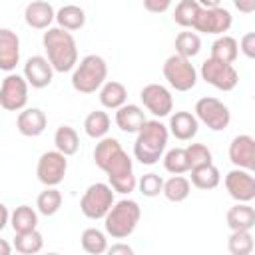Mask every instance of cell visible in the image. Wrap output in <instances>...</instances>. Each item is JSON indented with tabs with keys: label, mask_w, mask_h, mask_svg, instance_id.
<instances>
[{
	"label": "cell",
	"mask_w": 255,
	"mask_h": 255,
	"mask_svg": "<svg viewBox=\"0 0 255 255\" xmlns=\"http://www.w3.org/2000/svg\"><path fill=\"white\" fill-rule=\"evenodd\" d=\"M94 161L96 165L108 175L110 185L118 193H131L137 187V179L133 175L131 157L124 151L122 143L116 137L104 135L94 147Z\"/></svg>",
	"instance_id": "cell-1"
},
{
	"label": "cell",
	"mask_w": 255,
	"mask_h": 255,
	"mask_svg": "<svg viewBox=\"0 0 255 255\" xmlns=\"http://www.w3.org/2000/svg\"><path fill=\"white\" fill-rule=\"evenodd\" d=\"M42 46L46 50V58L52 64L54 72H70L76 68L78 64V44L74 40V36L56 26V28H46L44 36H42Z\"/></svg>",
	"instance_id": "cell-2"
},
{
	"label": "cell",
	"mask_w": 255,
	"mask_h": 255,
	"mask_svg": "<svg viewBox=\"0 0 255 255\" xmlns=\"http://www.w3.org/2000/svg\"><path fill=\"white\" fill-rule=\"evenodd\" d=\"M167 137H169L167 126H163L159 120H145L143 126L137 129V135L133 141L135 159L143 165L157 163L165 151Z\"/></svg>",
	"instance_id": "cell-3"
},
{
	"label": "cell",
	"mask_w": 255,
	"mask_h": 255,
	"mask_svg": "<svg viewBox=\"0 0 255 255\" xmlns=\"http://www.w3.org/2000/svg\"><path fill=\"white\" fill-rule=\"evenodd\" d=\"M141 217V207L133 199H120L114 201L110 211L104 215V227L106 233L112 239H126L129 237Z\"/></svg>",
	"instance_id": "cell-4"
},
{
	"label": "cell",
	"mask_w": 255,
	"mask_h": 255,
	"mask_svg": "<svg viewBox=\"0 0 255 255\" xmlns=\"http://www.w3.org/2000/svg\"><path fill=\"white\" fill-rule=\"evenodd\" d=\"M108 78V64L98 54H88L72 72V88L80 94H94Z\"/></svg>",
	"instance_id": "cell-5"
},
{
	"label": "cell",
	"mask_w": 255,
	"mask_h": 255,
	"mask_svg": "<svg viewBox=\"0 0 255 255\" xmlns=\"http://www.w3.org/2000/svg\"><path fill=\"white\" fill-rule=\"evenodd\" d=\"M114 189L110 183H102V181H96L92 183L82 199H80V211L88 217V219H104V215L110 211V207L114 205Z\"/></svg>",
	"instance_id": "cell-6"
},
{
	"label": "cell",
	"mask_w": 255,
	"mask_h": 255,
	"mask_svg": "<svg viewBox=\"0 0 255 255\" xmlns=\"http://www.w3.org/2000/svg\"><path fill=\"white\" fill-rule=\"evenodd\" d=\"M163 78L173 90L189 92L197 84V70L193 68L189 58L173 54L163 62Z\"/></svg>",
	"instance_id": "cell-7"
},
{
	"label": "cell",
	"mask_w": 255,
	"mask_h": 255,
	"mask_svg": "<svg viewBox=\"0 0 255 255\" xmlns=\"http://www.w3.org/2000/svg\"><path fill=\"white\" fill-rule=\"evenodd\" d=\"M197 122H201L203 126H207L209 129L213 131H221L229 126L231 122V112L229 108L217 100V98H211V96H205V98H199L197 104H195V114Z\"/></svg>",
	"instance_id": "cell-8"
},
{
	"label": "cell",
	"mask_w": 255,
	"mask_h": 255,
	"mask_svg": "<svg viewBox=\"0 0 255 255\" xmlns=\"http://www.w3.org/2000/svg\"><path fill=\"white\" fill-rule=\"evenodd\" d=\"M199 74L209 86H213V88H217L221 92H231L239 82V74H237L233 64L215 60L211 56L201 64Z\"/></svg>",
	"instance_id": "cell-9"
},
{
	"label": "cell",
	"mask_w": 255,
	"mask_h": 255,
	"mask_svg": "<svg viewBox=\"0 0 255 255\" xmlns=\"http://www.w3.org/2000/svg\"><path fill=\"white\" fill-rule=\"evenodd\" d=\"M66 171H68V159L58 149L44 151L36 165V175H38L40 183H44L46 187L60 185L66 177Z\"/></svg>",
	"instance_id": "cell-10"
},
{
	"label": "cell",
	"mask_w": 255,
	"mask_h": 255,
	"mask_svg": "<svg viewBox=\"0 0 255 255\" xmlns=\"http://www.w3.org/2000/svg\"><path fill=\"white\" fill-rule=\"evenodd\" d=\"M28 102V82L20 74H8L0 84V108L8 112L24 110Z\"/></svg>",
	"instance_id": "cell-11"
},
{
	"label": "cell",
	"mask_w": 255,
	"mask_h": 255,
	"mask_svg": "<svg viewBox=\"0 0 255 255\" xmlns=\"http://www.w3.org/2000/svg\"><path fill=\"white\" fill-rule=\"evenodd\" d=\"M231 24H233V16L227 8H223V6L201 8L195 18L193 30L203 32V34H223L231 28Z\"/></svg>",
	"instance_id": "cell-12"
},
{
	"label": "cell",
	"mask_w": 255,
	"mask_h": 255,
	"mask_svg": "<svg viewBox=\"0 0 255 255\" xmlns=\"http://www.w3.org/2000/svg\"><path fill=\"white\" fill-rule=\"evenodd\" d=\"M139 98L143 102V108L151 112L155 118H165L173 112V98L171 92L161 84H147L141 88Z\"/></svg>",
	"instance_id": "cell-13"
},
{
	"label": "cell",
	"mask_w": 255,
	"mask_h": 255,
	"mask_svg": "<svg viewBox=\"0 0 255 255\" xmlns=\"http://www.w3.org/2000/svg\"><path fill=\"white\" fill-rule=\"evenodd\" d=\"M225 189L235 201L249 203L255 199V177L251 171L235 167L225 175Z\"/></svg>",
	"instance_id": "cell-14"
},
{
	"label": "cell",
	"mask_w": 255,
	"mask_h": 255,
	"mask_svg": "<svg viewBox=\"0 0 255 255\" xmlns=\"http://www.w3.org/2000/svg\"><path fill=\"white\" fill-rule=\"evenodd\" d=\"M229 159L235 167L253 171L255 169V139L249 133L235 135L229 143Z\"/></svg>",
	"instance_id": "cell-15"
},
{
	"label": "cell",
	"mask_w": 255,
	"mask_h": 255,
	"mask_svg": "<svg viewBox=\"0 0 255 255\" xmlns=\"http://www.w3.org/2000/svg\"><path fill=\"white\" fill-rule=\"evenodd\" d=\"M24 78H26L28 86H32L36 90H42V88L52 84L54 68L48 62V58H44V56H30L26 60V64H24Z\"/></svg>",
	"instance_id": "cell-16"
},
{
	"label": "cell",
	"mask_w": 255,
	"mask_h": 255,
	"mask_svg": "<svg viewBox=\"0 0 255 255\" xmlns=\"http://www.w3.org/2000/svg\"><path fill=\"white\" fill-rule=\"evenodd\" d=\"M20 62V38L10 28H0V70L12 72Z\"/></svg>",
	"instance_id": "cell-17"
},
{
	"label": "cell",
	"mask_w": 255,
	"mask_h": 255,
	"mask_svg": "<svg viewBox=\"0 0 255 255\" xmlns=\"http://www.w3.org/2000/svg\"><path fill=\"white\" fill-rule=\"evenodd\" d=\"M46 126L48 118L40 108H24L16 118V128L26 137H38L40 133H44Z\"/></svg>",
	"instance_id": "cell-18"
},
{
	"label": "cell",
	"mask_w": 255,
	"mask_h": 255,
	"mask_svg": "<svg viewBox=\"0 0 255 255\" xmlns=\"http://www.w3.org/2000/svg\"><path fill=\"white\" fill-rule=\"evenodd\" d=\"M24 20L34 30H46L56 20V10L46 0H32L24 10Z\"/></svg>",
	"instance_id": "cell-19"
},
{
	"label": "cell",
	"mask_w": 255,
	"mask_h": 255,
	"mask_svg": "<svg viewBox=\"0 0 255 255\" xmlns=\"http://www.w3.org/2000/svg\"><path fill=\"white\" fill-rule=\"evenodd\" d=\"M169 133L179 141H189L197 135L199 122L191 112H175L169 116Z\"/></svg>",
	"instance_id": "cell-20"
},
{
	"label": "cell",
	"mask_w": 255,
	"mask_h": 255,
	"mask_svg": "<svg viewBox=\"0 0 255 255\" xmlns=\"http://www.w3.org/2000/svg\"><path fill=\"white\" fill-rule=\"evenodd\" d=\"M143 122H145V114L135 104H124L116 110V126L126 133H137Z\"/></svg>",
	"instance_id": "cell-21"
},
{
	"label": "cell",
	"mask_w": 255,
	"mask_h": 255,
	"mask_svg": "<svg viewBox=\"0 0 255 255\" xmlns=\"http://www.w3.org/2000/svg\"><path fill=\"white\" fill-rule=\"evenodd\" d=\"M225 221H227V227L231 231H235V229H253L255 227V209L249 203L237 201L233 207L227 209Z\"/></svg>",
	"instance_id": "cell-22"
},
{
	"label": "cell",
	"mask_w": 255,
	"mask_h": 255,
	"mask_svg": "<svg viewBox=\"0 0 255 255\" xmlns=\"http://www.w3.org/2000/svg\"><path fill=\"white\" fill-rule=\"evenodd\" d=\"M128 100V88L122 82L108 80L100 88V104L108 110H118Z\"/></svg>",
	"instance_id": "cell-23"
},
{
	"label": "cell",
	"mask_w": 255,
	"mask_h": 255,
	"mask_svg": "<svg viewBox=\"0 0 255 255\" xmlns=\"http://www.w3.org/2000/svg\"><path fill=\"white\" fill-rule=\"evenodd\" d=\"M189 171H191V179H189L191 185L197 187V189H203V191L215 189L219 185V181H221V173L213 165V161L211 163H203V165H195Z\"/></svg>",
	"instance_id": "cell-24"
},
{
	"label": "cell",
	"mask_w": 255,
	"mask_h": 255,
	"mask_svg": "<svg viewBox=\"0 0 255 255\" xmlns=\"http://www.w3.org/2000/svg\"><path fill=\"white\" fill-rule=\"evenodd\" d=\"M56 22L60 28H64L68 32L80 30L86 24V12L76 4H66L56 12Z\"/></svg>",
	"instance_id": "cell-25"
},
{
	"label": "cell",
	"mask_w": 255,
	"mask_h": 255,
	"mask_svg": "<svg viewBox=\"0 0 255 255\" xmlns=\"http://www.w3.org/2000/svg\"><path fill=\"white\" fill-rule=\"evenodd\" d=\"M161 193L165 195L167 201H173V203H181L189 197L191 193V181L187 177H183L181 173L177 175H171L167 181H163V189Z\"/></svg>",
	"instance_id": "cell-26"
},
{
	"label": "cell",
	"mask_w": 255,
	"mask_h": 255,
	"mask_svg": "<svg viewBox=\"0 0 255 255\" xmlns=\"http://www.w3.org/2000/svg\"><path fill=\"white\" fill-rule=\"evenodd\" d=\"M110 124H112V120H110L108 112H104V110H94V112H90V114L86 116V120H84V131H86L92 139H102L104 135H108Z\"/></svg>",
	"instance_id": "cell-27"
},
{
	"label": "cell",
	"mask_w": 255,
	"mask_h": 255,
	"mask_svg": "<svg viewBox=\"0 0 255 255\" xmlns=\"http://www.w3.org/2000/svg\"><path fill=\"white\" fill-rule=\"evenodd\" d=\"M10 225H12L14 233H24V231L36 229L38 227V213H36V209H32L30 205H18L10 213Z\"/></svg>",
	"instance_id": "cell-28"
},
{
	"label": "cell",
	"mask_w": 255,
	"mask_h": 255,
	"mask_svg": "<svg viewBox=\"0 0 255 255\" xmlns=\"http://www.w3.org/2000/svg\"><path fill=\"white\" fill-rule=\"evenodd\" d=\"M239 56V46H237V40L233 36H227V34H221L213 44H211V58L215 60H221V62H227V64H233Z\"/></svg>",
	"instance_id": "cell-29"
},
{
	"label": "cell",
	"mask_w": 255,
	"mask_h": 255,
	"mask_svg": "<svg viewBox=\"0 0 255 255\" xmlns=\"http://www.w3.org/2000/svg\"><path fill=\"white\" fill-rule=\"evenodd\" d=\"M54 145L58 151H62L66 157L74 155L80 147V135L72 126H60L54 133Z\"/></svg>",
	"instance_id": "cell-30"
},
{
	"label": "cell",
	"mask_w": 255,
	"mask_h": 255,
	"mask_svg": "<svg viewBox=\"0 0 255 255\" xmlns=\"http://www.w3.org/2000/svg\"><path fill=\"white\" fill-rule=\"evenodd\" d=\"M80 243H82V249L90 255H102L108 251V237L104 231L96 229V227H88L84 229L82 237H80Z\"/></svg>",
	"instance_id": "cell-31"
},
{
	"label": "cell",
	"mask_w": 255,
	"mask_h": 255,
	"mask_svg": "<svg viewBox=\"0 0 255 255\" xmlns=\"http://www.w3.org/2000/svg\"><path fill=\"white\" fill-rule=\"evenodd\" d=\"M42 247H44V239L38 229L16 233V237H14V249L22 255H34V253L42 251Z\"/></svg>",
	"instance_id": "cell-32"
},
{
	"label": "cell",
	"mask_w": 255,
	"mask_h": 255,
	"mask_svg": "<svg viewBox=\"0 0 255 255\" xmlns=\"http://www.w3.org/2000/svg\"><path fill=\"white\" fill-rule=\"evenodd\" d=\"M255 247L251 229H235L231 231L229 239H227V249L231 255H249Z\"/></svg>",
	"instance_id": "cell-33"
},
{
	"label": "cell",
	"mask_w": 255,
	"mask_h": 255,
	"mask_svg": "<svg viewBox=\"0 0 255 255\" xmlns=\"http://www.w3.org/2000/svg\"><path fill=\"white\" fill-rule=\"evenodd\" d=\"M199 10L201 6L197 0H179L173 10V22L179 24L181 28H193Z\"/></svg>",
	"instance_id": "cell-34"
},
{
	"label": "cell",
	"mask_w": 255,
	"mask_h": 255,
	"mask_svg": "<svg viewBox=\"0 0 255 255\" xmlns=\"http://www.w3.org/2000/svg\"><path fill=\"white\" fill-rule=\"evenodd\" d=\"M36 207H38V213L50 217V215H56L62 207V193L56 189V187H46L38 197H36Z\"/></svg>",
	"instance_id": "cell-35"
},
{
	"label": "cell",
	"mask_w": 255,
	"mask_h": 255,
	"mask_svg": "<svg viewBox=\"0 0 255 255\" xmlns=\"http://www.w3.org/2000/svg\"><path fill=\"white\" fill-rule=\"evenodd\" d=\"M201 50V38L195 32H179L175 36V54L183 58H195Z\"/></svg>",
	"instance_id": "cell-36"
},
{
	"label": "cell",
	"mask_w": 255,
	"mask_h": 255,
	"mask_svg": "<svg viewBox=\"0 0 255 255\" xmlns=\"http://www.w3.org/2000/svg\"><path fill=\"white\" fill-rule=\"evenodd\" d=\"M163 167H165V171H169L171 175L189 171V161H187L185 147H171V149L163 155Z\"/></svg>",
	"instance_id": "cell-37"
},
{
	"label": "cell",
	"mask_w": 255,
	"mask_h": 255,
	"mask_svg": "<svg viewBox=\"0 0 255 255\" xmlns=\"http://www.w3.org/2000/svg\"><path fill=\"white\" fill-rule=\"evenodd\" d=\"M185 153H187L189 169L195 167V165H203V163H211L213 161L211 149L207 145H203V143H189L185 147Z\"/></svg>",
	"instance_id": "cell-38"
},
{
	"label": "cell",
	"mask_w": 255,
	"mask_h": 255,
	"mask_svg": "<svg viewBox=\"0 0 255 255\" xmlns=\"http://www.w3.org/2000/svg\"><path fill=\"white\" fill-rule=\"evenodd\" d=\"M137 187H139V193L145 195V197H157L163 189V179L161 175L157 173H145L137 179Z\"/></svg>",
	"instance_id": "cell-39"
},
{
	"label": "cell",
	"mask_w": 255,
	"mask_h": 255,
	"mask_svg": "<svg viewBox=\"0 0 255 255\" xmlns=\"http://www.w3.org/2000/svg\"><path fill=\"white\" fill-rule=\"evenodd\" d=\"M239 50L247 56V58H255V34L253 32H247L241 40H239Z\"/></svg>",
	"instance_id": "cell-40"
},
{
	"label": "cell",
	"mask_w": 255,
	"mask_h": 255,
	"mask_svg": "<svg viewBox=\"0 0 255 255\" xmlns=\"http://www.w3.org/2000/svg\"><path fill=\"white\" fill-rule=\"evenodd\" d=\"M173 0H143V8L151 14H163L169 10Z\"/></svg>",
	"instance_id": "cell-41"
},
{
	"label": "cell",
	"mask_w": 255,
	"mask_h": 255,
	"mask_svg": "<svg viewBox=\"0 0 255 255\" xmlns=\"http://www.w3.org/2000/svg\"><path fill=\"white\" fill-rule=\"evenodd\" d=\"M108 253L110 255H131L133 249L128 243H114L112 247H108Z\"/></svg>",
	"instance_id": "cell-42"
},
{
	"label": "cell",
	"mask_w": 255,
	"mask_h": 255,
	"mask_svg": "<svg viewBox=\"0 0 255 255\" xmlns=\"http://www.w3.org/2000/svg\"><path fill=\"white\" fill-rule=\"evenodd\" d=\"M233 6L243 14L255 12V0H233Z\"/></svg>",
	"instance_id": "cell-43"
},
{
	"label": "cell",
	"mask_w": 255,
	"mask_h": 255,
	"mask_svg": "<svg viewBox=\"0 0 255 255\" xmlns=\"http://www.w3.org/2000/svg\"><path fill=\"white\" fill-rule=\"evenodd\" d=\"M8 223H10V211H8V207L0 201V231H2Z\"/></svg>",
	"instance_id": "cell-44"
},
{
	"label": "cell",
	"mask_w": 255,
	"mask_h": 255,
	"mask_svg": "<svg viewBox=\"0 0 255 255\" xmlns=\"http://www.w3.org/2000/svg\"><path fill=\"white\" fill-rule=\"evenodd\" d=\"M12 253V245L6 239H0V255H10Z\"/></svg>",
	"instance_id": "cell-45"
},
{
	"label": "cell",
	"mask_w": 255,
	"mask_h": 255,
	"mask_svg": "<svg viewBox=\"0 0 255 255\" xmlns=\"http://www.w3.org/2000/svg\"><path fill=\"white\" fill-rule=\"evenodd\" d=\"M201 8H215V6H221V0H197Z\"/></svg>",
	"instance_id": "cell-46"
}]
</instances>
